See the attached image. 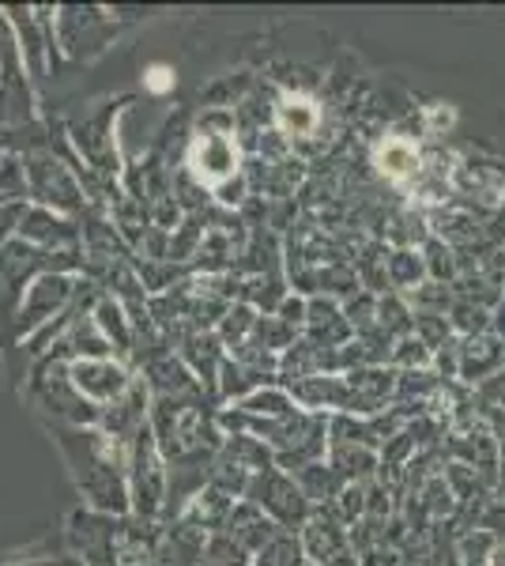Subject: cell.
<instances>
[{
  "label": "cell",
  "mask_w": 505,
  "mask_h": 566,
  "mask_svg": "<svg viewBox=\"0 0 505 566\" xmlns=\"http://www.w3.org/2000/svg\"><path fill=\"white\" fill-rule=\"evenodd\" d=\"M69 472L76 480V491L84 495V506L106 517H128V446L106 434L103 427H53Z\"/></svg>",
  "instance_id": "1"
},
{
  "label": "cell",
  "mask_w": 505,
  "mask_h": 566,
  "mask_svg": "<svg viewBox=\"0 0 505 566\" xmlns=\"http://www.w3.org/2000/svg\"><path fill=\"white\" fill-rule=\"evenodd\" d=\"M27 167V189H31V205L50 208L57 216H84L87 212V189L80 181L76 167L61 159L57 151H27L23 155Z\"/></svg>",
  "instance_id": "2"
},
{
  "label": "cell",
  "mask_w": 505,
  "mask_h": 566,
  "mask_svg": "<svg viewBox=\"0 0 505 566\" xmlns=\"http://www.w3.org/2000/svg\"><path fill=\"white\" fill-rule=\"evenodd\" d=\"M245 502H253L256 510H264L283 533H302V525L314 517V502L306 499V491L298 488V480L283 469L256 472L250 491H245Z\"/></svg>",
  "instance_id": "3"
},
{
  "label": "cell",
  "mask_w": 505,
  "mask_h": 566,
  "mask_svg": "<svg viewBox=\"0 0 505 566\" xmlns=\"http://www.w3.org/2000/svg\"><path fill=\"white\" fill-rule=\"evenodd\" d=\"M80 276H69V272H42L31 287L23 291L20 310L12 317V340L27 344L39 328H45L53 317H61L69 303L76 298Z\"/></svg>",
  "instance_id": "4"
},
{
  "label": "cell",
  "mask_w": 505,
  "mask_h": 566,
  "mask_svg": "<svg viewBox=\"0 0 505 566\" xmlns=\"http://www.w3.org/2000/svg\"><path fill=\"white\" fill-rule=\"evenodd\" d=\"M242 144L231 129H197L186 155V170L200 181L204 189H219L223 181L242 175Z\"/></svg>",
  "instance_id": "5"
},
{
  "label": "cell",
  "mask_w": 505,
  "mask_h": 566,
  "mask_svg": "<svg viewBox=\"0 0 505 566\" xmlns=\"http://www.w3.org/2000/svg\"><path fill=\"white\" fill-rule=\"evenodd\" d=\"M4 20L12 27L15 50H20V65L27 72V80H45L50 76V61L57 53V42H53V15L50 12H34V8H4Z\"/></svg>",
  "instance_id": "6"
},
{
  "label": "cell",
  "mask_w": 505,
  "mask_h": 566,
  "mask_svg": "<svg viewBox=\"0 0 505 566\" xmlns=\"http://www.w3.org/2000/svg\"><path fill=\"white\" fill-rule=\"evenodd\" d=\"M69 378H72V386H76L80 397L91 400L95 408H106V405H114L117 397H125V389L133 386L136 374L128 370L122 359L106 355V359L69 363Z\"/></svg>",
  "instance_id": "7"
},
{
  "label": "cell",
  "mask_w": 505,
  "mask_h": 566,
  "mask_svg": "<svg viewBox=\"0 0 505 566\" xmlns=\"http://www.w3.org/2000/svg\"><path fill=\"white\" fill-rule=\"evenodd\" d=\"M325 125V109L317 106V98H309L306 91H283L272 106V129L283 140H314Z\"/></svg>",
  "instance_id": "8"
},
{
  "label": "cell",
  "mask_w": 505,
  "mask_h": 566,
  "mask_svg": "<svg viewBox=\"0 0 505 566\" xmlns=\"http://www.w3.org/2000/svg\"><path fill=\"white\" fill-rule=\"evenodd\" d=\"M306 340L317 344V348H344V344L355 340V328L347 322L344 306L336 298H325V295H314L306 306Z\"/></svg>",
  "instance_id": "9"
},
{
  "label": "cell",
  "mask_w": 505,
  "mask_h": 566,
  "mask_svg": "<svg viewBox=\"0 0 505 566\" xmlns=\"http://www.w3.org/2000/svg\"><path fill=\"white\" fill-rule=\"evenodd\" d=\"M298 541H302V552H306L309 563L328 566L339 552H347V547H351V533H347V528L339 525L333 514H325V506H317L314 517L302 525Z\"/></svg>",
  "instance_id": "10"
},
{
  "label": "cell",
  "mask_w": 505,
  "mask_h": 566,
  "mask_svg": "<svg viewBox=\"0 0 505 566\" xmlns=\"http://www.w3.org/2000/svg\"><path fill=\"white\" fill-rule=\"evenodd\" d=\"M374 170L392 181V186H408L422 175V151L411 136H400V133H389L385 140L374 148Z\"/></svg>",
  "instance_id": "11"
},
{
  "label": "cell",
  "mask_w": 505,
  "mask_h": 566,
  "mask_svg": "<svg viewBox=\"0 0 505 566\" xmlns=\"http://www.w3.org/2000/svg\"><path fill=\"white\" fill-rule=\"evenodd\" d=\"M223 533H231L234 541L242 544L245 552H250L253 559H256V555H261L264 547H269V544L275 541V536L283 533V528L275 525L272 517L264 514V510H256L253 502H245V499H242V502H234V510H231V522H227Z\"/></svg>",
  "instance_id": "12"
},
{
  "label": "cell",
  "mask_w": 505,
  "mask_h": 566,
  "mask_svg": "<svg viewBox=\"0 0 505 566\" xmlns=\"http://www.w3.org/2000/svg\"><path fill=\"white\" fill-rule=\"evenodd\" d=\"M325 458H328V469L344 483L378 480V472H381V453L370 450V446H328Z\"/></svg>",
  "instance_id": "13"
},
{
  "label": "cell",
  "mask_w": 505,
  "mask_h": 566,
  "mask_svg": "<svg viewBox=\"0 0 505 566\" xmlns=\"http://www.w3.org/2000/svg\"><path fill=\"white\" fill-rule=\"evenodd\" d=\"M91 322H95L98 333L106 336V344L114 352H122L128 355L136 348V333H133V322H128V314H125V306L117 303L114 295H103L95 303V310H91Z\"/></svg>",
  "instance_id": "14"
},
{
  "label": "cell",
  "mask_w": 505,
  "mask_h": 566,
  "mask_svg": "<svg viewBox=\"0 0 505 566\" xmlns=\"http://www.w3.org/2000/svg\"><path fill=\"white\" fill-rule=\"evenodd\" d=\"M27 200H31V189H27L23 155L8 151L0 163V205H27Z\"/></svg>",
  "instance_id": "15"
},
{
  "label": "cell",
  "mask_w": 505,
  "mask_h": 566,
  "mask_svg": "<svg viewBox=\"0 0 505 566\" xmlns=\"http://www.w3.org/2000/svg\"><path fill=\"white\" fill-rule=\"evenodd\" d=\"M200 566H253V555L245 552L231 533H211L204 544V563Z\"/></svg>",
  "instance_id": "16"
},
{
  "label": "cell",
  "mask_w": 505,
  "mask_h": 566,
  "mask_svg": "<svg viewBox=\"0 0 505 566\" xmlns=\"http://www.w3.org/2000/svg\"><path fill=\"white\" fill-rule=\"evenodd\" d=\"M419 272H422V264H419L415 253L400 250V253H392V258H389V280L397 283V287H408L411 276L419 280Z\"/></svg>",
  "instance_id": "17"
},
{
  "label": "cell",
  "mask_w": 505,
  "mask_h": 566,
  "mask_svg": "<svg viewBox=\"0 0 505 566\" xmlns=\"http://www.w3.org/2000/svg\"><path fill=\"white\" fill-rule=\"evenodd\" d=\"M27 208H31V200H27V205H0V245L20 239V227H23Z\"/></svg>",
  "instance_id": "18"
},
{
  "label": "cell",
  "mask_w": 505,
  "mask_h": 566,
  "mask_svg": "<svg viewBox=\"0 0 505 566\" xmlns=\"http://www.w3.org/2000/svg\"><path fill=\"white\" fill-rule=\"evenodd\" d=\"M148 91H167V87H173V76H170V69L167 65H155V69H148Z\"/></svg>",
  "instance_id": "19"
},
{
  "label": "cell",
  "mask_w": 505,
  "mask_h": 566,
  "mask_svg": "<svg viewBox=\"0 0 505 566\" xmlns=\"http://www.w3.org/2000/svg\"><path fill=\"white\" fill-rule=\"evenodd\" d=\"M449 122H453V114H449L445 106H430V109H427V125H430V133H442Z\"/></svg>",
  "instance_id": "20"
},
{
  "label": "cell",
  "mask_w": 505,
  "mask_h": 566,
  "mask_svg": "<svg viewBox=\"0 0 505 566\" xmlns=\"http://www.w3.org/2000/svg\"><path fill=\"white\" fill-rule=\"evenodd\" d=\"M61 563H64V555H57V559L45 555V559H15V563H0V566H61Z\"/></svg>",
  "instance_id": "21"
}]
</instances>
